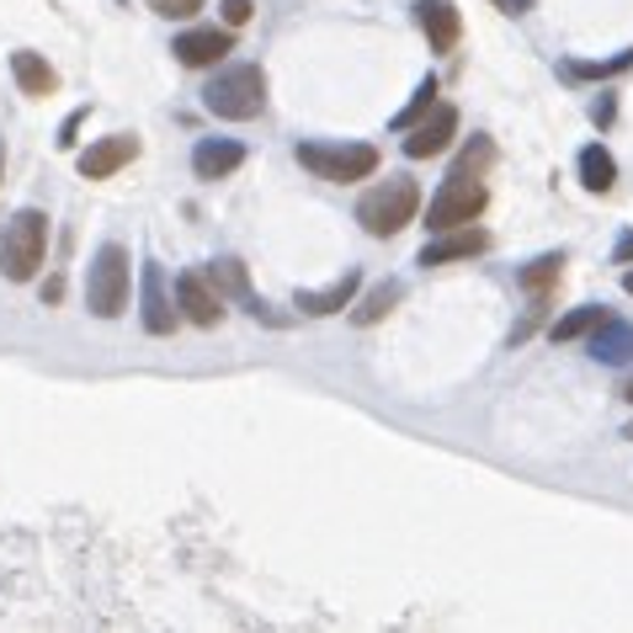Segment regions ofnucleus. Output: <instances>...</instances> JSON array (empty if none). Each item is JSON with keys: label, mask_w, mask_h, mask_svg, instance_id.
I'll use <instances>...</instances> for the list:
<instances>
[{"label": "nucleus", "mask_w": 633, "mask_h": 633, "mask_svg": "<svg viewBox=\"0 0 633 633\" xmlns=\"http://www.w3.org/2000/svg\"><path fill=\"white\" fill-rule=\"evenodd\" d=\"M213 118H229V122H245L256 118L267 107V69L261 64H229L208 90H203Z\"/></svg>", "instance_id": "2"}, {"label": "nucleus", "mask_w": 633, "mask_h": 633, "mask_svg": "<svg viewBox=\"0 0 633 633\" xmlns=\"http://www.w3.org/2000/svg\"><path fill=\"white\" fill-rule=\"evenodd\" d=\"M240 165H245V150L235 139H197V150H192V171L203 181H224Z\"/></svg>", "instance_id": "14"}, {"label": "nucleus", "mask_w": 633, "mask_h": 633, "mask_svg": "<svg viewBox=\"0 0 633 633\" xmlns=\"http://www.w3.org/2000/svg\"><path fill=\"white\" fill-rule=\"evenodd\" d=\"M416 22H421V32L431 37V54H452V49H458L463 17H458L452 0H421V6H416Z\"/></svg>", "instance_id": "12"}, {"label": "nucleus", "mask_w": 633, "mask_h": 633, "mask_svg": "<svg viewBox=\"0 0 633 633\" xmlns=\"http://www.w3.org/2000/svg\"><path fill=\"white\" fill-rule=\"evenodd\" d=\"M224 22H229V28H245V22H250V0H224Z\"/></svg>", "instance_id": "27"}, {"label": "nucleus", "mask_w": 633, "mask_h": 633, "mask_svg": "<svg viewBox=\"0 0 633 633\" xmlns=\"http://www.w3.org/2000/svg\"><path fill=\"white\" fill-rule=\"evenodd\" d=\"M11 75H17L22 96H54V86H60V75L49 69V60H43V54H32V49L11 54Z\"/></svg>", "instance_id": "17"}, {"label": "nucleus", "mask_w": 633, "mask_h": 633, "mask_svg": "<svg viewBox=\"0 0 633 633\" xmlns=\"http://www.w3.org/2000/svg\"><path fill=\"white\" fill-rule=\"evenodd\" d=\"M128 288H133V271H128V250L122 245H101L96 261H90V277H86V303L90 314L101 320H118L128 309Z\"/></svg>", "instance_id": "4"}, {"label": "nucleus", "mask_w": 633, "mask_h": 633, "mask_svg": "<svg viewBox=\"0 0 633 633\" xmlns=\"http://www.w3.org/2000/svg\"><path fill=\"white\" fill-rule=\"evenodd\" d=\"M357 288H362V277L346 271L331 288H299V293H293V309H299V314H314V320H320V314H341V309H352Z\"/></svg>", "instance_id": "13"}, {"label": "nucleus", "mask_w": 633, "mask_h": 633, "mask_svg": "<svg viewBox=\"0 0 633 633\" xmlns=\"http://www.w3.org/2000/svg\"><path fill=\"white\" fill-rule=\"evenodd\" d=\"M399 299H405V288H399V282H378V288H373L362 303L352 299V320H357V325H378V320H389V309Z\"/></svg>", "instance_id": "18"}, {"label": "nucleus", "mask_w": 633, "mask_h": 633, "mask_svg": "<svg viewBox=\"0 0 633 633\" xmlns=\"http://www.w3.org/2000/svg\"><path fill=\"white\" fill-rule=\"evenodd\" d=\"M623 437H629V442H633V421H629V431H623Z\"/></svg>", "instance_id": "36"}, {"label": "nucleus", "mask_w": 633, "mask_h": 633, "mask_svg": "<svg viewBox=\"0 0 633 633\" xmlns=\"http://www.w3.org/2000/svg\"><path fill=\"white\" fill-rule=\"evenodd\" d=\"M591 118H597V122H602V128H607V122L618 118V101H612V96H602V101L591 107Z\"/></svg>", "instance_id": "29"}, {"label": "nucleus", "mask_w": 633, "mask_h": 633, "mask_svg": "<svg viewBox=\"0 0 633 633\" xmlns=\"http://www.w3.org/2000/svg\"><path fill=\"white\" fill-rule=\"evenodd\" d=\"M150 11H160V17H192V11H203V0H150Z\"/></svg>", "instance_id": "26"}, {"label": "nucleus", "mask_w": 633, "mask_h": 633, "mask_svg": "<svg viewBox=\"0 0 633 633\" xmlns=\"http://www.w3.org/2000/svg\"><path fill=\"white\" fill-rule=\"evenodd\" d=\"M299 165L320 181H367L378 171L373 144H299Z\"/></svg>", "instance_id": "6"}, {"label": "nucleus", "mask_w": 633, "mask_h": 633, "mask_svg": "<svg viewBox=\"0 0 633 633\" xmlns=\"http://www.w3.org/2000/svg\"><path fill=\"white\" fill-rule=\"evenodd\" d=\"M229 49H235V32L229 28H192V32H181L176 37L171 54H176L186 69H208V64H218Z\"/></svg>", "instance_id": "9"}, {"label": "nucleus", "mask_w": 633, "mask_h": 633, "mask_svg": "<svg viewBox=\"0 0 633 633\" xmlns=\"http://www.w3.org/2000/svg\"><path fill=\"white\" fill-rule=\"evenodd\" d=\"M490 203V192H484V176H448L442 181V192L431 197V208H426V229L431 235H442V229H463V224H474Z\"/></svg>", "instance_id": "5"}, {"label": "nucleus", "mask_w": 633, "mask_h": 633, "mask_svg": "<svg viewBox=\"0 0 633 633\" xmlns=\"http://www.w3.org/2000/svg\"><path fill=\"white\" fill-rule=\"evenodd\" d=\"M559 277H565V256H538L533 267L522 271V288H527V293H538V299H548V288H554Z\"/></svg>", "instance_id": "22"}, {"label": "nucleus", "mask_w": 633, "mask_h": 633, "mask_svg": "<svg viewBox=\"0 0 633 633\" xmlns=\"http://www.w3.org/2000/svg\"><path fill=\"white\" fill-rule=\"evenodd\" d=\"M0 176H6V144H0Z\"/></svg>", "instance_id": "34"}, {"label": "nucleus", "mask_w": 633, "mask_h": 633, "mask_svg": "<svg viewBox=\"0 0 633 633\" xmlns=\"http://www.w3.org/2000/svg\"><path fill=\"white\" fill-rule=\"evenodd\" d=\"M580 181H586L591 192H612V181H618V160H612L602 144H586V150H580Z\"/></svg>", "instance_id": "19"}, {"label": "nucleus", "mask_w": 633, "mask_h": 633, "mask_svg": "<svg viewBox=\"0 0 633 633\" xmlns=\"http://www.w3.org/2000/svg\"><path fill=\"white\" fill-rule=\"evenodd\" d=\"M591 357L607 362V367L633 362V325H623V320H612V314H607L602 325L591 331Z\"/></svg>", "instance_id": "16"}, {"label": "nucleus", "mask_w": 633, "mask_h": 633, "mask_svg": "<svg viewBox=\"0 0 633 633\" xmlns=\"http://www.w3.org/2000/svg\"><path fill=\"white\" fill-rule=\"evenodd\" d=\"M64 299V282L60 277H49V282H43V303H60Z\"/></svg>", "instance_id": "30"}, {"label": "nucleus", "mask_w": 633, "mask_h": 633, "mask_svg": "<svg viewBox=\"0 0 633 633\" xmlns=\"http://www.w3.org/2000/svg\"><path fill=\"white\" fill-rule=\"evenodd\" d=\"M208 282L218 288V293H229V299H240V303H250L256 293H250V277H245V267L235 261V256H224V261H213L208 267Z\"/></svg>", "instance_id": "21"}, {"label": "nucleus", "mask_w": 633, "mask_h": 633, "mask_svg": "<svg viewBox=\"0 0 633 633\" xmlns=\"http://www.w3.org/2000/svg\"><path fill=\"white\" fill-rule=\"evenodd\" d=\"M490 235L474 229V224H463V229H442L437 240H426L421 250V267H448V261H469V256H480Z\"/></svg>", "instance_id": "10"}, {"label": "nucleus", "mask_w": 633, "mask_h": 633, "mask_svg": "<svg viewBox=\"0 0 633 633\" xmlns=\"http://www.w3.org/2000/svg\"><path fill=\"white\" fill-rule=\"evenodd\" d=\"M629 64H633V49H629V54H618V60H607V64H570V75H597V81H602V75L629 69Z\"/></svg>", "instance_id": "25"}, {"label": "nucleus", "mask_w": 633, "mask_h": 633, "mask_svg": "<svg viewBox=\"0 0 633 633\" xmlns=\"http://www.w3.org/2000/svg\"><path fill=\"white\" fill-rule=\"evenodd\" d=\"M81 122H86V112H75V118L64 122V133H60V150H75V133H81Z\"/></svg>", "instance_id": "28"}, {"label": "nucleus", "mask_w": 633, "mask_h": 633, "mask_svg": "<svg viewBox=\"0 0 633 633\" xmlns=\"http://www.w3.org/2000/svg\"><path fill=\"white\" fill-rule=\"evenodd\" d=\"M618 261H633V235H623V240H618Z\"/></svg>", "instance_id": "31"}, {"label": "nucleus", "mask_w": 633, "mask_h": 633, "mask_svg": "<svg viewBox=\"0 0 633 633\" xmlns=\"http://www.w3.org/2000/svg\"><path fill=\"white\" fill-rule=\"evenodd\" d=\"M623 288H629V293H633V271H629V277H623Z\"/></svg>", "instance_id": "35"}, {"label": "nucleus", "mask_w": 633, "mask_h": 633, "mask_svg": "<svg viewBox=\"0 0 633 633\" xmlns=\"http://www.w3.org/2000/svg\"><path fill=\"white\" fill-rule=\"evenodd\" d=\"M139 154V139L133 133H112V139H96L86 154H81V176L86 181H107L112 171H122L128 160Z\"/></svg>", "instance_id": "11"}, {"label": "nucleus", "mask_w": 633, "mask_h": 633, "mask_svg": "<svg viewBox=\"0 0 633 633\" xmlns=\"http://www.w3.org/2000/svg\"><path fill=\"white\" fill-rule=\"evenodd\" d=\"M416 208H421L416 181H410V176H389V181H378V186H373V192L357 203V218H362V229H367L373 240H389V235H399V229L416 218Z\"/></svg>", "instance_id": "1"}, {"label": "nucleus", "mask_w": 633, "mask_h": 633, "mask_svg": "<svg viewBox=\"0 0 633 633\" xmlns=\"http://www.w3.org/2000/svg\"><path fill=\"white\" fill-rule=\"evenodd\" d=\"M43 250H49V218L37 208H22L6 224V240H0V277L28 282L32 271L43 267Z\"/></svg>", "instance_id": "3"}, {"label": "nucleus", "mask_w": 633, "mask_h": 633, "mask_svg": "<svg viewBox=\"0 0 633 633\" xmlns=\"http://www.w3.org/2000/svg\"><path fill=\"white\" fill-rule=\"evenodd\" d=\"M602 320H607L602 303H580V309H570L565 320H554V331H548V335H554V341H580V335L597 331Z\"/></svg>", "instance_id": "20"}, {"label": "nucleus", "mask_w": 633, "mask_h": 633, "mask_svg": "<svg viewBox=\"0 0 633 633\" xmlns=\"http://www.w3.org/2000/svg\"><path fill=\"white\" fill-rule=\"evenodd\" d=\"M490 160H495V144H490V139H474L469 150L458 154V165H452L448 176H484V171H490Z\"/></svg>", "instance_id": "24"}, {"label": "nucleus", "mask_w": 633, "mask_h": 633, "mask_svg": "<svg viewBox=\"0 0 633 633\" xmlns=\"http://www.w3.org/2000/svg\"><path fill=\"white\" fill-rule=\"evenodd\" d=\"M623 399H629V405H633V378H629V384H623Z\"/></svg>", "instance_id": "33"}, {"label": "nucleus", "mask_w": 633, "mask_h": 633, "mask_svg": "<svg viewBox=\"0 0 633 633\" xmlns=\"http://www.w3.org/2000/svg\"><path fill=\"white\" fill-rule=\"evenodd\" d=\"M176 299H181V309H186V320L192 325H218L224 320V293L208 282V271H181L176 277Z\"/></svg>", "instance_id": "8"}, {"label": "nucleus", "mask_w": 633, "mask_h": 633, "mask_svg": "<svg viewBox=\"0 0 633 633\" xmlns=\"http://www.w3.org/2000/svg\"><path fill=\"white\" fill-rule=\"evenodd\" d=\"M501 6H506V11H516V17H522V11H527L533 0H501Z\"/></svg>", "instance_id": "32"}, {"label": "nucleus", "mask_w": 633, "mask_h": 633, "mask_svg": "<svg viewBox=\"0 0 633 633\" xmlns=\"http://www.w3.org/2000/svg\"><path fill=\"white\" fill-rule=\"evenodd\" d=\"M144 331L150 335H171L176 331V303H171V293H165V271L144 267Z\"/></svg>", "instance_id": "15"}, {"label": "nucleus", "mask_w": 633, "mask_h": 633, "mask_svg": "<svg viewBox=\"0 0 633 633\" xmlns=\"http://www.w3.org/2000/svg\"><path fill=\"white\" fill-rule=\"evenodd\" d=\"M437 96H442V86H437V75H426L421 86H416V96H410V107H405V112H394V128L405 133V128H410L416 118H426V112L437 107Z\"/></svg>", "instance_id": "23"}, {"label": "nucleus", "mask_w": 633, "mask_h": 633, "mask_svg": "<svg viewBox=\"0 0 633 633\" xmlns=\"http://www.w3.org/2000/svg\"><path fill=\"white\" fill-rule=\"evenodd\" d=\"M458 139V112H452L448 101H437L426 118H416L405 128V154L410 160H431V154H442Z\"/></svg>", "instance_id": "7"}]
</instances>
